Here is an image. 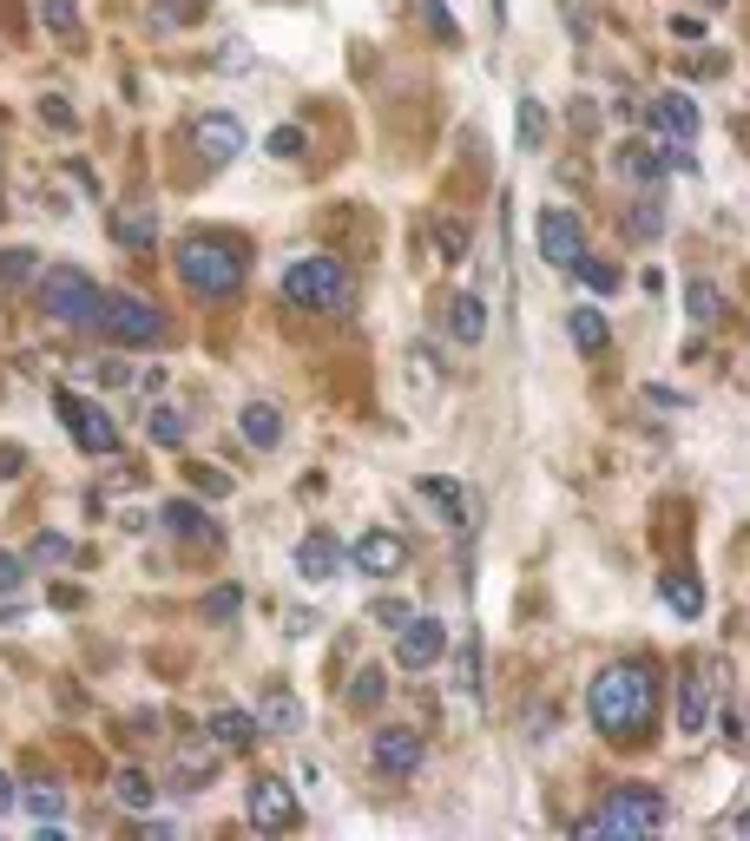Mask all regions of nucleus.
<instances>
[{
	"label": "nucleus",
	"instance_id": "f257e3e1",
	"mask_svg": "<svg viewBox=\"0 0 750 841\" xmlns=\"http://www.w3.org/2000/svg\"><path fill=\"white\" fill-rule=\"evenodd\" d=\"M586 710H593V723L612 743H632L659 716V677L645 664H612V671H600V684L586 691Z\"/></svg>",
	"mask_w": 750,
	"mask_h": 841
},
{
	"label": "nucleus",
	"instance_id": "f03ea898",
	"mask_svg": "<svg viewBox=\"0 0 750 841\" xmlns=\"http://www.w3.org/2000/svg\"><path fill=\"white\" fill-rule=\"evenodd\" d=\"M665 829V795L645 789V782H625V789H605V802L580 822V835H612V841H639Z\"/></svg>",
	"mask_w": 750,
	"mask_h": 841
},
{
	"label": "nucleus",
	"instance_id": "7ed1b4c3",
	"mask_svg": "<svg viewBox=\"0 0 750 841\" xmlns=\"http://www.w3.org/2000/svg\"><path fill=\"white\" fill-rule=\"evenodd\" d=\"M178 277L191 296H237L244 289V250L225 244V237H191L185 250H178Z\"/></svg>",
	"mask_w": 750,
	"mask_h": 841
},
{
	"label": "nucleus",
	"instance_id": "20e7f679",
	"mask_svg": "<svg viewBox=\"0 0 750 841\" xmlns=\"http://www.w3.org/2000/svg\"><path fill=\"white\" fill-rule=\"evenodd\" d=\"M284 296L297 303V309H349L356 303V283H349V270L336 264V257H297L290 270H284Z\"/></svg>",
	"mask_w": 750,
	"mask_h": 841
},
{
	"label": "nucleus",
	"instance_id": "39448f33",
	"mask_svg": "<svg viewBox=\"0 0 750 841\" xmlns=\"http://www.w3.org/2000/svg\"><path fill=\"white\" fill-rule=\"evenodd\" d=\"M40 303H47V316H53V323H67V329H99L106 289L86 277V270L60 264V270H47V277H40Z\"/></svg>",
	"mask_w": 750,
	"mask_h": 841
},
{
	"label": "nucleus",
	"instance_id": "423d86ee",
	"mask_svg": "<svg viewBox=\"0 0 750 841\" xmlns=\"http://www.w3.org/2000/svg\"><path fill=\"white\" fill-rule=\"evenodd\" d=\"M99 336H112L119 349H151L165 336L158 309L146 296H126V289H106V309H99Z\"/></svg>",
	"mask_w": 750,
	"mask_h": 841
},
{
	"label": "nucleus",
	"instance_id": "0eeeda50",
	"mask_svg": "<svg viewBox=\"0 0 750 841\" xmlns=\"http://www.w3.org/2000/svg\"><path fill=\"white\" fill-rule=\"evenodd\" d=\"M244 815H250V829H264V835H284V829H297V789L290 782H277V775H257L250 789H244Z\"/></svg>",
	"mask_w": 750,
	"mask_h": 841
},
{
	"label": "nucleus",
	"instance_id": "6e6552de",
	"mask_svg": "<svg viewBox=\"0 0 750 841\" xmlns=\"http://www.w3.org/2000/svg\"><path fill=\"white\" fill-rule=\"evenodd\" d=\"M540 257L553 264V270H573L580 257H586V230H580V217L560 205L540 210Z\"/></svg>",
	"mask_w": 750,
	"mask_h": 841
},
{
	"label": "nucleus",
	"instance_id": "1a4fd4ad",
	"mask_svg": "<svg viewBox=\"0 0 750 841\" xmlns=\"http://www.w3.org/2000/svg\"><path fill=\"white\" fill-rule=\"evenodd\" d=\"M422 736L415 730H402V723H388V730H375V743H369V763L375 775H388V782H408V775L422 770Z\"/></svg>",
	"mask_w": 750,
	"mask_h": 841
},
{
	"label": "nucleus",
	"instance_id": "9d476101",
	"mask_svg": "<svg viewBox=\"0 0 750 841\" xmlns=\"http://www.w3.org/2000/svg\"><path fill=\"white\" fill-rule=\"evenodd\" d=\"M60 415H67V427H73V441L86 454H119V427H112L106 408H92V402H79L73 388H60Z\"/></svg>",
	"mask_w": 750,
	"mask_h": 841
},
{
	"label": "nucleus",
	"instance_id": "9b49d317",
	"mask_svg": "<svg viewBox=\"0 0 750 841\" xmlns=\"http://www.w3.org/2000/svg\"><path fill=\"white\" fill-rule=\"evenodd\" d=\"M349 560H356L363 578H395V572L408 565V540H402V533H388V526H369V533L349 546Z\"/></svg>",
	"mask_w": 750,
	"mask_h": 841
},
{
	"label": "nucleus",
	"instance_id": "f8f14e48",
	"mask_svg": "<svg viewBox=\"0 0 750 841\" xmlns=\"http://www.w3.org/2000/svg\"><path fill=\"white\" fill-rule=\"evenodd\" d=\"M442 651H448V625H442V619H408L402 637H395V664H402V671H428Z\"/></svg>",
	"mask_w": 750,
	"mask_h": 841
},
{
	"label": "nucleus",
	"instance_id": "ddd939ff",
	"mask_svg": "<svg viewBox=\"0 0 750 841\" xmlns=\"http://www.w3.org/2000/svg\"><path fill=\"white\" fill-rule=\"evenodd\" d=\"M191 145H198L205 165H230V158H244V126H237L230 112H205V119L191 126Z\"/></svg>",
	"mask_w": 750,
	"mask_h": 841
},
{
	"label": "nucleus",
	"instance_id": "4468645a",
	"mask_svg": "<svg viewBox=\"0 0 750 841\" xmlns=\"http://www.w3.org/2000/svg\"><path fill=\"white\" fill-rule=\"evenodd\" d=\"M645 119H652V126H659L672 145L698 139V106H691V92H659V99L645 106Z\"/></svg>",
	"mask_w": 750,
	"mask_h": 841
},
{
	"label": "nucleus",
	"instance_id": "2eb2a0df",
	"mask_svg": "<svg viewBox=\"0 0 750 841\" xmlns=\"http://www.w3.org/2000/svg\"><path fill=\"white\" fill-rule=\"evenodd\" d=\"M297 572L309 578V585H329V578L343 572V546H336L329 533H309V540L297 546Z\"/></svg>",
	"mask_w": 750,
	"mask_h": 841
},
{
	"label": "nucleus",
	"instance_id": "dca6fc26",
	"mask_svg": "<svg viewBox=\"0 0 750 841\" xmlns=\"http://www.w3.org/2000/svg\"><path fill=\"white\" fill-rule=\"evenodd\" d=\"M112 237H119L126 250H151V244H158V217H151L146 205H126V210H112Z\"/></svg>",
	"mask_w": 750,
	"mask_h": 841
},
{
	"label": "nucleus",
	"instance_id": "f3484780",
	"mask_svg": "<svg viewBox=\"0 0 750 841\" xmlns=\"http://www.w3.org/2000/svg\"><path fill=\"white\" fill-rule=\"evenodd\" d=\"M566 336H573V349L580 355H605V343H612V329H605V316L593 309V303H580V309L566 316Z\"/></svg>",
	"mask_w": 750,
	"mask_h": 841
},
{
	"label": "nucleus",
	"instance_id": "a211bd4d",
	"mask_svg": "<svg viewBox=\"0 0 750 841\" xmlns=\"http://www.w3.org/2000/svg\"><path fill=\"white\" fill-rule=\"evenodd\" d=\"M237 427H244V441H250V447H264V454L284 441V415H277L270 402H250V408L237 415Z\"/></svg>",
	"mask_w": 750,
	"mask_h": 841
},
{
	"label": "nucleus",
	"instance_id": "6ab92c4d",
	"mask_svg": "<svg viewBox=\"0 0 750 841\" xmlns=\"http://www.w3.org/2000/svg\"><path fill=\"white\" fill-rule=\"evenodd\" d=\"M612 165H619V178H639V185H652V178L665 171V151H652V145L625 139L619 151H612Z\"/></svg>",
	"mask_w": 750,
	"mask_h": 841
},
{
	"label": "nucleus",
	"instance_id": "aec40b11",
	"mask_svg": "<svg viewBox=\"0 0 750 841\" xmlns=\"http://www.w3.org/2000/svg\"><path fill=\"white\" fill-rule=\"evenodd\" d=\"M257 723H264V730H277V736H290V730L303 723V710H297V697H290L284 684H270L264 703H257Z\"/></svg>",
	"mask_w": 750,
	"mask_h": 841
},
{
	"label": "nucleus",
	"instance_id": "412c9836",
	"mask_svg": "<svg viewBox=\"0 0 750 841\" xmlns=\"http://www.w3.org/2000/svg\"><path fill=\"white\" fill-rule=\"evenodd\" d=\"M448 336H454V343H467V349L487 336V309H481L474 296H454V303H448Z\"/></svg>",
	"mask_w": 750,
	"mask_h": 841
},
{
	"label": "nucleus",
	"instance_id": "4be33fe9",
	"mask_svg": "<svg viewBox=\"0 0 750 841\" xmlns=\"http://www.w3.org/2000/svg\"><path fill=\"white\" fill-rule=\"evenodd\" d=\"M211 736H218L225 750H244V743H257V736H264V723H257L250 710H218V716H211Z\"/></svg>",
	"mask_w": 750,
	"mask_h": 841
},
{
	"label": "nucleus",
	"instance_id": "5701e85b",
	"mask_svg": "<svg viewBox=\"0 0 750 841\" xmlns=\"http://www.w3.org/2000/svg\"><path fill=\"white\" fill-rule=\"evenodd\" d=\"M112 795H119V809H132V815H151V802H158V789H151L146 770H119Z\"/></svg>",
	"mask_w": 750,
	"mask_h": 841
},
{
	"label": "nucleus",
	"instance_id": "b1692460",
	"mask_svg": "<svg viewBox=\"0 0 750 841\" xmlns=\"http://www.w3.org/2000/svg\"><path fill=\"white\" fill-rule=\"evenodd\" d=\"M684 309H691L698 329H711V323H724V289H718V283H691V289H684Z\"/></svg>",
	"mask_w": 750,
	"mask_h": 841
},
{
	"label": "nucleus",
	"instance_id": "393cba45",
	"mask_svg": "<svg viewBox=\"0 0 750 841\" xmlns=\"http://www.w3.org/2000/svg\"><path fill=\"white\" fill-rule=\"evenodd\" d=\"M158 520H165L171 533H185V540H198V533L211 540V520H205V506H191V499H165V506H158Z\"/></svg>",
	"mask_w": 750,
	"mask_h": 841
},
{
	"label": "nucleus",
	"instance_id": "a878e982",
	"mask_svg": "<svg viewBox=\"0 0 750 841\" xmlns=\"http://www.w3.org/2000/svg\"><path fill=\"white\" fill-rule=\"evenodd\" d=\"M659 598L672 605L678 619H698V612H704V592H698L684 572H665V578H659Z\"/></svg>",
	"mask_w": 750,
	"mask_h": 841
},
{
	"label": "nucleus",
	"instance_id": "bb28decb",
	"mask_svg": "<svg viewBox=\"0 0 750 841\" xmlns=\"http://www.w3.org/2000/svg\"><path fill=\"white\" fill-rule=\"evenodd\" d=\"M211 775H218V750H198V743H191V750L178 756L171 789H185V795H191V789H198V782H211Z\"/></svg>",
	"mask_w": 750,
	"mask_h": 841
},
{
	"label": "nucleus",
	"instance_id": "cd10ccee",
	"mask_svg": "<svg viewBox=\"0 0 750 841\" xmlns=\"http://www.w3.org/2000/svg\"><path fill=\"white\" fill-rule=\"evenodd\" d=\"M415 493H422V499H435V506L448 513L454 526H467V493L454 487V481H435V474H422V481H415Z\"/></svg>",
	"mask_w": 750,
	"mask_h": 841
},
{
	"label": "nucleus",
	"instance_id": "c85d7f7f",
	"mask_svg": "<svg viewBox=\"0 0 750 841\" xmlns=\"http://www.w3.org/2000/svg\"><path fill=\"white\" fill-rule=\"evenodd\" d=\"M454 691H461V697H481V644H474V637H467L461 657H454Z\"/></svg>",
	"mask_w": 750,
	"mask_h": 841
},
{
	"label": "nucleus",
	"instance_id": "c756f323",
	"mask_svg": "<svg viewBox=\"0 0 750 841\" xmlns=\"http://www.w3.org/2000/svg\"><path fill=\"white\" fill-rule=\"evenodd\" d=\"M20 802H27V809H33L40 822H60V815H67V789H53V782H33V789H27Z\"/></svg>",
	"mask_w": 750,
	"mask_h": 841
},
{
	"label": "nucleus",
	"instance_id": "7c9ffc66",
	"mask_svg": "<svg viewBox=\"0 0 750 841\" xmlns=\"http://www.w3.org/2000/svg\"><path fill=\"white\" fill-rule=\"evenodd\" d=\"M625 230H632L639 244H652V237L665 230V205H659V198H639V205H632V224H625Z\"/></svg>",
	"mask_w": 750,
	"mask_h": 841
},
{
	"label": "nucleus",
	"instance_id": "2f4dec72",
	"mask_svg": "<svg viewBox=\"0 0 750 841\" xmlns=\"http://www.w3.org/2000/svg\"><path fill=\"white\" fill-rule=\"evenodd\" d=\"M382 691H388V684H382V664H363V671L349 677V703H356V710H375Z\"/></svg>",
	"mask_w": 750,
	"mask_h": 841
},
{
	"label": "nucleus",
	"instance_id": "473e14b6",
	"mask_svg": "<svg viewBox=\"0 0 750 841\" xmlns=\"http://www.w3.org/2000/svg\"><path fill=\"white\" fill-rule=\"evenodd\" d=\"M40 20H47V33H60V40H73L79 33V7L73 0H40Z\"/></svg>",
	"mask_w": 750,
	"mask_h": 841
},
{
	"label": "nucleus",
	"instance_id": "72a5a7b5",
	"mask_svg": "<svg viewBox=\"0 0 750 841\" xmlns=\"http://www.w3.org/2000/svg\"><path fill=\"white\" fill-rule=\"evenodd\" d=\"M415 7H422V20H428V33H435L442 47H454V40H461V27H454V13L442 7V0H415Z\"/></svg>",
	"mask_w": 750,
	"mask_h": 841
},
{
	"label": "nucleus",
	"instance_id": "f704fd0d",
	"mask_svg": "<svg viewBox=\"0 0 750 841\" xmlns=\"http://www.w3.org/2000/svg\"><path fill=\"white\" fill-rule=\"evenodd\" d=\"M151 441H158V447H178V441H185V415H178V408H151Z\"/></svg>",
	"mask_w": 750,
	"mask_h": 841
},
{
	"label": "nucleus",
	"instance_id": "c9c22d12",
	"mask_svg": "<svg viewBox=\"0 0 750 841\" xmlns=\"http://www.w3.org/2000/svg\"><path fill=\"white\" fill-rule=\"evenodd\" d=\"M514 132H521V145H540V139H546V112H540V99H521V112H514Z\"/></svg>",
	"mask_w": 750,
	"mask_h": 841
},
{
	"label": "nucleus",
	"instance_id": "e433bc0d",
	"mask_svg": "<svg viewBox=\"0 0 750 841\" xmlns=\"http://www.w3.org/2000/svg\"><path fill=\"white\" fill-rule=\"evenodd\" d=\"M33 560L40 565H67L73 560V540H67V533H40V540H33Z\"/></svg>",
	"mask_w": 750,
	"mask_h": 841
},
{
	"label": "nucleus",
	"instance_id": "4c0bfd02",
	"mask_svg": "<svg viewBox=\"0 0 750 841\" xmlns=\"http://www.w3.org/2000/svg\"><path fill=\"white\" fill-rule=\"evenodd\" d=\"M573 270H580V277L593 283V289H600V296H612V289H619V270H612V264H600V257H580V264H573Z\"/></svg>",
	"mask_w": 750,
	"mask_h": 841
},
{
	"label": "nucleus",
	"instance_id": "58836bf2",
	"mask_svg": "<svg viewBox=\"0 0 750 841\" xmlns=\"http://www.w3.org/2000/svg\"><path fill=\"white\" fill-rule=\"evenodd\" d=\"M27 277H33V250H7L0 257V283L13 289V283H27Z\"/></svg>",
	"mask_w": 750,
	"mask_h": 841
},
{
	"label": "nucleus",
	"instance_id": "ea45409f",
	"mask_svg": "<svg viewBox=\"0 0 750 841\" xmlns=\"http://www.w3.org/2000/svg\"><path fill=\"white\" fill-rule=\"evenodd\" d=\"M264 151H270V158H297V151H303V132H297V126H277V132L264 139Z\"/></svg>",
	"mask_w": 750,
	"mask_h": 841
},
{
	"label": "nucleus",
	"instance_id": "a19ab883",
	"mask_svg": "<svg viewBox=\"0 0 750 841\" xmlns=\"http://www.w3.org/2000/svg\"><path fill=\"white\" fill-rule=\"evenodd\" d=\"M191 487L211 493V499H225V493H230V474H218V467H191Z\"/></svg>",
	"mask_w": 750,
	"mask_h": 841
},
{
	"label": "nucleus",
	"instance_id": "79ce46f5",
	"mask_svg": "<svg viewBox=\"0 0 750 841\" xmlns=\"http://www.w3.org/2000/svg\"><path fill=\"white\" fill-rule=\"evenodd\" d=\"M205 619H237V585H218V592L205 598Z\"/></svg>",
	"mask_w": 750,
	"mask_h": 841
},
{
	"label": "nucleus",
	"instance_id": "37998d69",
	"mask_svg": "<svg viewBox=\"0 0 750 841\" xmlns=\"http://www.w3.org/2000/svg\"><path fill=\"white\" fill-rule=\"evenodd\" d=\"M191 13H205V0H171V7H158V27H178Z\"/></svg>",
	"mask_w": 750,
	"mask_h": 841
},
{
	"label": "nucleus",
	"instance_id": "c03bdc74",
	"mask_svg": "<svg viewBox=\"0 0 750 841\" xmlns=\"http://www.w3.org/2000/svg\"><path fill=\"white\" fill-rule=\"evenodd\" d=\"M704 723V684H684V730Z\"/></svg>",
	"mask_w": 750,
	"mask_h": 841
},
{
	"label": "nucleus",
	"instance_id": "a18cd8bd",
	"mask_svg": "<svg viewBox=\"0 0 750 841\" xmlns=\"http://www.w3.org/2000/svg\"><path fill=\"white\" fill-rule=\"evenodd\" d=\"M408 619H415V612H408L402 598H382V605H375V625H408Z\"/></svg>",
	"mask_w": 750,
	"mask_h": 841
},
{
	"label": "nucleus",
	"instance_id": "49530a36",
	"mask_svg": "<svg viewBox=\"0 0 750 841\" xmlns=\"http://www.w3.org/2000/svg\"><path fill=\"white\" fill-rule=\"evenodd\" d=\"M718 730H724V743H731V750L744 743V716H738V710H724V716H718Z\"/></svg>",
	"mask_w": 750,
	"mask_h": 841
},
{
	"label": "nucleus",
	"instance_id": "de8ad7c7",
	"mask_svg": "<svg viewBox=\"0 0 750 841\" xmlns=\"http://www.w3.org/2000/svg\"><path fill=\"white\" fill-rule=\"evenodd\" d=\"M461 244H467V237H461V224H442V250H448V257H461Z\"/></svg>",
	"mask_w": 750,
	"mask_h": 841
},
{
	"label": "nucleus",
	"instance_id": "09e8293b",
	"mask_svg": "<svg viewBox=\"0 0 750 841\" xmlns=\"http://www.w3.org/2000/svg\"><path fill=\"white\" fill-rule=\"evenodd\" d=\"M7 809H20V789L7 782V770H0V815H7Z\"/></svg>",
	"mask_w": 750,
	"mask_h": 841
},
{
	"label": "nucleus",
	"instance_id": "8fccbe9b",
	"mask_svg": "<svg viewBox=\"0 0 750 841\" xmlns=\"http://www.w3.org/2000/svg\"><path fill=\"white\" fill-rule=\"evenodd\" d=\"M13 585H20V565H13L7 553H0V592H13Z\"/></svg>",
	"mask_w": 750,
	"mask_h": 841
},
{
	"label": "nucleus",
	"instance_id": "3c124183",
	"mask_svg": "<svg viewBox=\"0 0 750 841\" xmlns=\"http://www.w3.org/2000/svg\"><path fill=\"white\" fill-rule=\"evenodd\" d=\"M704 7H731V0H704Z\"/></svg>",
	"mask_w": 750,
	"mask_h": 841
}]
</instances>
